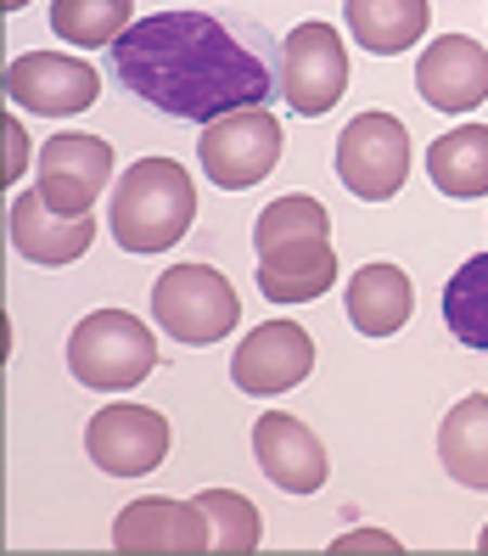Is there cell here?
Returning a JSON list of instances; mask_svg holds the SVG:
<instances>
[{
    "instance_id": "obj_1",
    "label": "cell",
    "mask_w": 488,
    "mask_h": 556,
    "mask_svg": "<svg viewBox=\"0 0 488 556\" xmlns=\"http://www.w3.org/2000/svg\"><path fill=\"white\" fill-rule=\"evenodd\" d=\"M107 74L124 96L163 118L214 124L281 96V46L236 7H169L107 46Z\"/></svg>"
},
{
    "instance_id": "obj_2",
    "label": "cell",
    "mask_w": 488,
    "mask_h": 556,
    "mask_svg": "<svg viewBox=\"0 0 488 556\" xmlns=\"http://www.w3.org/2000/svg\"><path fill=\"white\" fill-rule=\"evenodd\" d=\"M253 253H258V292L270 304H314L337 281V248H332V214L314 198H275L253 219Z\"/></svg>"
},
{
    "instance_id": "obj_3",
    "label": "cell",
    "mask_w": 488,
    "mask_h": 556,
    "mask_svg": "<svg viewBox=\"0 0 488 556\" xmlns=\"http://www.w3.org/2000/svg\"><path fill=\"white\" fill-rule=\"evenodd\" d=\"M197 219V180L175 157H141L118 175L107 198V237L124 253H163L175 248Z\"/></svg>"
},
{
    "instance_id": "obj_4",
    "label": "cell",
    "mask_w": 488,
    "mask_h": 556,
    "mask_svg": "<svg viewBox=\"0 0 488 556\" xmlns=\"http://www.w3.org/2000/svg\"><path fill=\"white\" fill-rule=\"evenodd\" d=\"M157 366V343L152 326L129 309H95L74 326L68 338V371L85 388H102V394H118V388L146 382Z\"/></svg>"
},
{
    "instance_id": "obj_5",
    "label": "cell",
    "mask_w": 488,
    "mask_h": 556,
    "mask_svg": "<svg viewBox=\"0 0 488 556\" xmlns=\"http://www.w3.org/2000/svg\"><path fill=\"white\" fill-rule=\"evenodd\" d=\"M152 320L175 343H219L242 326V299L231 276H219L214 265H175L152 281Z\"/></svg>"
},
{
    "instance_id": "obj_6",
    "label": "cell",
    "mask_w": 488,
    "mask_h": 556,
    "mask_svg": "<svg viewBox=\"0 0 488 556\" xmlns=\"http://www.w3.org/2000/svg\"><path fill=\"white\" fill-rule=\"evenodd\" d=\"M337 180L360 203H394L410 180V129L394 113H360L337 136Z\"/></svg>"
},
{
    "instance_id": "obj_7",
    "label": "cell",
    "mask_w": 488,
    "mask_h": 556,
    "mask_svg": "<svg viewBox=\"0 0 488 556\" xmlns=\"http://www.w3.org/2000/svg\"><path fill=\"white\" fill-rule=\"evenodd\" d=\"M281 118L270 108H242V113H224L214 124H203V141H197V157H203V175L224 191H247L258 186L275 163H281Z\"/></svg>"
},
{
    "instance_id": "obj_8",
    "label": "cell",
    "mask_w": 488,
    "mask_h": 556,
    "mask_svg": "<svg viewBox=\"0 0 488 556\" xmlns=\"http://www.w3.org/2000/svg\"><path fill=\"white\" fill-rule=\"evenodd\" d=\"M348 90V46L332 23H298L281 40V102L298 118H320Z\"/></svg>"
},
{
    "instance_id": "obj_9",
    "label": "cell",
    "mask_w": 488,
    "mask_h": 556,
    "mask_svg": "<svg viewBox=\"0 0 488 556\" xmlns=\"http://www.w3.org/2000/svg\"><path fill=\"white\" fill-rule=\"evenodd\" d=\"M85 455L107 478H146L169 455V416L152 405H107L90 416Z\"/></svg>"
},
{
    "instance_id": "obj_10",
    "label": "cell",
    "mask_w": 488,
    "mask_h": 556,
    "mask_svg": "<svg viewBox=\"0 0 488 556\" xmlns=\"http://www.w3.org/2000/svg\"><path fill=\"white\" fill-rule=\"evenodd\" d=\"M314 371V338L298 320H265L236 343L231 354V382L253 400H275L286 388H298Z\"/></svg>"
},
{
    "instance_id": "obj_11",
    "label": "cell",
    "mask_w": 488,
    "mask_h": 556,
    "mask_svg": "<svg viewBox=\"0 0 488 556\" xmlns=\"http://www.w3.org/2000/svg\"><path fill=\"white\" fill-rule=\"evenodd\" d=\"M113 180V141L85 136V129H62L40 152V191L56 214H90L102 203V191Z\"/></svg>"
},
{
    "instance_id": "obj_12",
    "label": "cell",
    "mask_w": 488,
    "mask_h": 556,
    "mask_svg": "<svg viewBox=\"0 0 488 556\" xmlns=\"http://www.w3.org/2000/svg\"><path fill=\"white\" fill-rule=\"evenodd\" d=\"M7 96L17 108L40 113V118H74L95 108L102 96V74L85 56H56V51H23L7 68Z\"/></svg>"
},
{
    "instance_id": "obj_13",
    "label": "cell",
    "mask_w": 488,
    "mask_h": 556,
    "mask_svg": "<svg viewBox=\"0 0 488 556\" xmlns=\"http://www.w3.org/2000/svg\"><path fill=\"white\" fill-rule=\"evenodd\" d=\"M113 551H124V556H141V551L197 556V551H214V534H208V517L197 501L146 495V501H129L113 517Z\"/></svg>"
},
{
    "instance_id": "obj_14",
    "label": "cell",
    "mask_w": 488,
    "mask_h": 556,
    "mask_svg": "<svg viewBox=\"0 0 488 556\" xmlns=\"http://www.w3.org/2000/svg\"><path fill=\"white\" fill-rule=\"evenodd\" d=\"M253 455H258V472L286 495H314L332 478V455H325L320 433L286 410H265L253 421Z\"/></svg>"
},
{
    "instance_id": "obj_15",
    "label": "cell",
    "mask_w": 488,
    "mask_h": 556,
    "mask_svg": "<svg viewBox=\"0 0 488 556\" xmlns=\"http://www.w3.org/2000/svg\"><path fill=\"white\" fill-rule=\"evenodd\" d=\"M415 90L438 113H472L488 102V51L466 35H444L421 51L415 62Z\"/></svg>"
},
{
    "instance_id": "obj_16",
    "label": "cell",
    "mask_w": 488,
    "mask_h": 556,
    "mask_svg": "<svg viewBox=\"0 0 488 556\" xmlns=\"http://www.w3.org/2000/svg\"><path fill=\"white\" fill-rule=\"evenodd\" d=\"M12 248L28 258V265H46V270H56V265H74V258H85L90 253V242H95V219L90 214H56L51 203H46V191L35 186V191H23V198L12 203Z\"/></svg>"
},
{
    "instance_id": "obj_17",
    "label": "cell",
    "mask_w": 488,
    "mask_h": 556,
    "mask_svg": "<svg viewBox=\"0 0 488 556\" xmlns=\"http://www.w3.org/2000/svg\"><path fill=\"white\" fill-rule=\"evenodd\" d=\"M343 304H348L354 332H365V338H394V332H404V320H410V309H415V287H410V276H404L399 265L371 258V265L348 281Z\"/></svg>"
},
{
    "instance_id": "obj_18",
    "label": "cell",
    "mask_w": 488,
    "mask_h": 556,
    "mask_svg": "<svg viewBox=\"0 0 488 556\" xmlns=\"http://www.w3.org/2000/svg\"><path fill=\"white\" fill-rule=\"evenodd\" d=\"M343 17H348V35L371 56H399L427 35L433 7L427 0H343Z\"/></svg>"
},
{
    "instance_id": "obj_19",
    "label": "cell",
    "mask_w": 488,
    "mask_h": 556,
    "mask_svg": "<svg viewBox=\"0 0 488 556\" xmlns=\"http://www.w3.org/2000/svg\"><path fill=\"white\" fill-rule=\"evenodd\" d=\"M427 175L444 198L472 203L488 198V124H461L427 147Z\"/></svg>"
},
{
    "instance_id": "obj_20",
    "label": "cell",
    "mask_w": 488,
    "mask_h": 556,
    "mask_svg": "<svg viewBox=\"0 0 488 556\" xmlns=\"http://www.w3.org/2000/svg\"><path fill=\"white\" fill-rule=\"evenodd\" d=\"M438 462L461 489H488V394H466L438 421Z\"/></svg>"
},
{
    "instance_id": "obj_21",
    "label": "cell",
    "mask_w": 488,
    "mask_h": 556,
    "mask_svg": "<svg viewBox=\"0 0 488 556\" xmlns=\"http://www.w3.org/2000/svg\"><path fill=\"white\" fill-rule=\"evenodd\" d=\"M444 326L454 343L488 354V253L466 258L444 287Z\"/></svg>"
},
{
    "instance_id": "obj_22",
    "label": "cell",
    "mask_w": 488,
    "mask_h": 556,
    "mask_svg": "<svg viewBox=\"0 0 488 556\" xmlns=\"http://www.w3.org/2000/svg\"><path fill=\"white\" fill-rule=\"evenodd\" d=\"M136 23V0H51V28L68 46H113Z\"/></svg>"
},
{
    "instance_id": "obj_23",
    "label": "cell",
    "mask_w": 488,
    "mask_h": 556,
    "mask_svg": "<svg viewBox=\"0 0 488 556\" xmlns=\"http://www.w3.org/2000/svg\"><path fill=\"white\" fill-rule=\"evenodd\" d=\"M197 506L208 517L214 551H231V556L258 551V540H265V517H258V506L247 495H236V489H203Z\"/></svg>"
},
{
    "instance_id": "obj_24",
    "label": "cell",
    "mask_w": 488,
    "mask_h": 556,
    "mask_svg": "<svg viewBox=\"0 0 488 556\" xmlns=\"http://www.w3.org/2000/svg\"><path fill=\"white\" fill-rule=\"evenodd\" d=\"M348 551H387V556H394V551H404L394 534H382V529H354V534H343L337 545H332V556H348Z\"/></svg>"
},
{
    "instance_id": "obj_25",
    "label": "cell",
    "mask_w": 488,
    "mask_h": 556,
    "mask_svg": "<svg viewBox=\"0 0 488 556\" xmlns=\"http://www.w3.org/2000/svg\"><path fill=\"white\" fill-rule=\"evenodd\" d=\"M23 163H28V129L17 124V118H7V180L17 186V175H23Z\"/></svg>"
},
{
    "instance_id": "obj_26",
    "label": "cell",
    "mask_w": 488,
    "mask_h": 556,
    "mask_svg": "<svg viewBox=\"0 0 488 556\" xmlns=\"http://www.w3.org/2000/svg\"><path fill=\"white\" fill-rule=\"evenodd\" d=\"M477 551H483V556H488V522H483V534H477Z\"/></svg>"
},
{
    "instance_id": "obj_27",
    "label": "cell",
    "mask_w": 488,
    "mask_h": 556,
    "mask_svg": "<svg viewBox=\"0 0 488 556\" xmlns=\"http://www.w3.org/2000/svg\"><path fill=\"white\" fill-rule=\"evenodd\" d=\"M28 7V0H7V12H23Z\"/></svg>"
}]
</instances>
